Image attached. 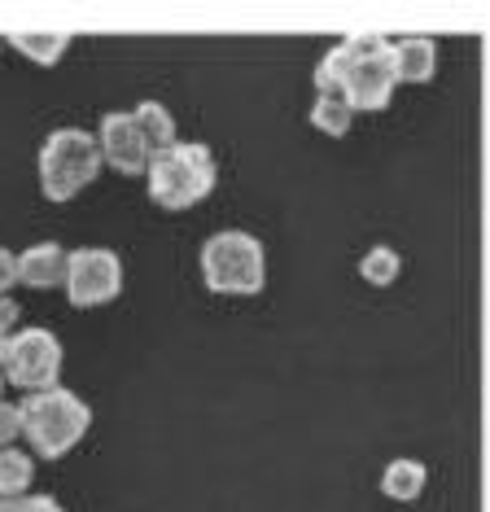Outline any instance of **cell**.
<instances>
[{"instance_id":"cell-1","label":"cell","mask_w":490,"mask_h":512,"mask_svg":"<svg viewBox=\"0 0 490 512\" xmlns=\"http://www.w3.org/2000/svg\"><path fill=\"white\" fill-rule=\"evenodd\" d=\"M315 92L342 97L350 110H385L394 97L390 40L377 31H355L342 44H333L315 66Z\"/></svg>"},{"instance_id":"cell-2","label":"cell","mask_w":490,"mask_h":512,"mask_svg":"<svg viewBox=\"0 0 490 512\" xmlns=\"http://www.w3.org/2000/svg\"><path fill=\"white\" fill-rule=\"evenodd\" d=\"M145 180H149V197H154L162 211H189V206H197L215 189V180H219L215 154L202 141H175L149 154Z\"/></svg>"},{"instance_id":"cell-3","label":"cell","mask_w":490,"mask_h":512,"mask_svg":"<svg viewBox=\"0 0 490 512\" xmlns=\"http://www.w3.org/2000/svg\"><path fill=\"white\" fill-rule=\"evenodd\" d=\"M18 412H22V434H27L40 460H62L75 442H84L92 425V407L75 390H62V386L31 390L18 403Z\"/></svg>"},{"instance_id":"cell-4","label":"cell","mask_w":490,"mask_h":512,"mask_svg":"<svg viewBox=\"0 0 490 512\" xmlns=\"http://www.w3.org/2000/svg\"><path fill=\"white\" fill-rule=\"evenodd\" d=\"M202 281L210 294L250 298L267 285V254L263 241L241 228H224L202 246Z\"/></svg>"},{"instance_id":"cell-5","label":"cell","mask_w":490,"mask_h":512,"mask_svg":"<svg viewBox=\"0 0 490 512\" xmlns=\"http://www.w3.org/2000/svg\"><path fill=\"white\" fill-rule=\"evenodd\" d=\"M101 171V149L97 136L79 132V127H62L53 132L40 149V189L49 202H70L79 189H88Z\"/></svg>"},{"instance_id":"cell-6","label":"cell","mask_w":490,"mask_h":512,"mask_svg":"<svg viewBox=\"0 0 490 512\" xmlns=\"http://www.w3.org/2000/svg\"><path fill=\"white\" fill-rule=\"evenodd\" d=\"M0 372L18 390H49L62 377V342L53 329H22L0 337Z\"/></svg>"},{"instance_id":"cell-7","label":"cell","mask_w":490,"mask_h":512,"mask_svg":"<svg viewBox=\"0 0 490 512\" xmlns=\"http://www.w3.org/2000/svg\"><path fill=\"white\" fill-rule=\"evenodd\" d=\"M66 298L70 307H105L123 289V263L105 246H84L66 254Z\"/></svg>"},{"instance_id":"cell-8","label":"cell","mask_w":490,"mask_h":512,"mask_svg":"<svg viewBox=\"0 0 490 512\" xmlns=\"http://www.w3.org/2000/svg\"><path fill=\"white\" fill-rule=\"evenodd\" d=\"M97 149H101V162H110L119 176H140V171L149 167V154H154V149L145 145V136H140L136 119L123 110H110L101 119Z\"/></svg>"},{"instance_id":"cell-9","label":"cell","mask_w":490,"mask_h":512,"mask_svg":"<svg viewBox=\"0 0 490 512\" xmlns=\"http://www.w3.org/2000/svg\"><path fill=\"white\" fill-rule=\"evenodd\" d=\"M390 71H394V84H425V79H434L438 44L429 36L390 40Z\"/></svg>"},{"instance_id":"cell-10","label":"cell","mask_w":490,"mask_h":512,"mask_svg":"<svg viewBox=\"0 0 490 512\" xmlns=\"http://www.w3.org/2000/svg\"><path fill=\"white\" fill-rule=\"evenodd\" d=\"M18 281L31 289H57L66 281V250L57 241H40V246L18 254Z\"/></svg>"},{"instance_id":"cell-11","label":"cell","mask_w":490,"mask_h":512,"mask_svg":"<svg viewBox=\"0 0 490 512\" xmlns=\"http://www.w3.org/2000/svg\"><path fill=\"white\" fill-rule=\"evenodd\" d=\"M429 482V469L420 460H390L381 473V491L390 499H399V504H412V499H420V491H425Z\"/></svg>"},{"instance_id":"cell-12","label":"cell","mask_w":490,"mask_h":512,"mask_svg":"<svg viewBox=\"0 0 490 512\" xmlns=\"http://www.w3.org/2000/svg\"><path fill=\"white\" fill-rule=\"evenodd\" d=\"M9 44H14L22 57H31V62L57 66V62H62V53L70 49V36H66V31H14Z\"/></svg>"},{"instance_id":"cell-13","label":"cell","mask_w":490,"mask_h":512,"mask_svg":"<svg viewBox=\"0 0 490 512\" xmlns=\"http://www.w3.org/2000/svg\"><path fill=\"white\" fill-rule=\"evenodd\" d=\"M132 119H136V127H140V136H145L149 149L175 145V119H171V110L162 106V101H140V106L132 110Z\"/></svg>"},{"instance_id":"cell-14","label":"cell","mask_w":490,"mask_h":512,"mask_svg":"<svg viewBox=\"0 0 490 512\" xmlns=\"http://www.w3.org/2000/svg\"><path fill=\"white\" fill-rule=\"evenodd\" d=\"M35 477V464L27 451L18 447H0V499H14V495H27Z\"/></svg>"},{"instance_id":"cell-15","label":"cell","mask_w":490,"mask_h":512,"mask_svg":"<svg viewBox=\"0 0 490 512\" xmlns=\"http://www.w3.org/2000/svg\"><path fill=\"white\" fill-rule=\"evenodd\" d=\"M399 267H403V259H399V250H390V246H372L364 259H359V276H364L368 285H394L399 281Z\"/></svg>"},{"instance_id":"cell-16","label":"cell","mask_w":490,"mask_h":512,"mask_svg":"<svg viewBox=\"0 0 490 512\" xmlns=\"http://www.w3.org/2000/svg\"><path fill=\"white\" fill-rule=\"evenodd\" d=\"M350 123H355V110H350L342 97H315L311 127H320L324 136H346Z\"/></svg>"},{"instance_id":"cell-17","label":"cell","mask_w":490,"mask_h":512,"mask_svg":"<svg viewBox=\"0 0 490 512\" xmlns=\"http://www.w3.org/2000/svg\"><path fill=\"white\" fill-rule=\"evenodd\" d=\"M0 512H62L53 495H14V499H0Z\"/></svg>"},{"instance_id":"cell-18","label":"cell","mask_w":490,"mask_h":512,"mask_svg":"<svg viewBox=\"0 0 490 512\" xmlns=\"http://www.w3.org/2000/svg\"><path fill=\"white\" fill-rule=\"evenodd\" d=\"M22 434V412H18V403H5L0 399V447H9Z\"/></svg>"},{"instance_id":"cell-19","label":"cell","mask_w":490,"mask_h":512,"mask_svg":"<svg viewBox=\"0 0 490 512\" xmlns=\"http://www.w3.org/2000/svg\"><path fill=\"white\" fill-rule=\"evenodd\" d=\"M14 285H18V254L0 246V298H9Z\"/></svg>"},{"instance_id":"cell-20","label":"cell","mask_w":490,"mask_h":512,"mask_svg":"<svg viewBox=\"0 0 490 512\" xmlns=\"http://www.w3.org/2000/svg\"><path fill=\"white\" fill-rule=\"evenodd\" d=\"M18 316H22V307L14 298H0V337H9L18 329Z\"/></svg>"},{"instance_id":"cell-21","label":"cell","mask_w":490,"mask_h":512,"mask_svg":"<svg viewBox=\"0 0 490 512\" xmlns=\"http://www.w3.org/2000/svg\"><path fill=\"white\" fill-rule=\"evenodd\" d=\"M5 386H9V381H5V372H0V394H5Z\"/></svg>"}]
</instances>
